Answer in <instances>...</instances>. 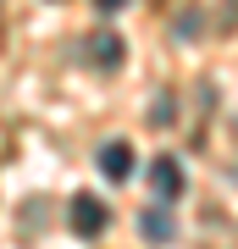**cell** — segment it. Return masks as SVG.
Listing matches in <instances>:
<instances>
[{"label":"cell","instance_id":"7a4b0ae2","mask_svg":"<svg viewBox=\"0 0 238 249\" xmlns=\"http://www.w3.org/2000/svg\"><path fill=\"white\" fill-rule=\"evenodd\" d=\"M150 183H155L161 199H177V194H183V166H177L172 155H155L150 160Z\"/></svg>","mask_w":238,"mask_h":249},{"label":"cell","instance_id":"6da1fadb","mask_svg":"<svg viewBox=\"0 0 238 249\" xmlns=\"http://www.w3.org/2000/svg\"><path fill=\"white\" fill-rule=\"evenodd\" d=\"M67 216H72V232H78V238H94V232H106V222H111L106 199H94V194H72Z\"/></svg>","mask_w":238,"mask_h":249},{"label":"cell","instance_id":"277c9868","mask_svg":"<svg viewBox=\"0 0 238 249\" xmlns=\"http://www.w3.org/2000/svg\"><path fill=\"white\" fill-rule=\"evenodd\" d=\"M89 61H94V67H122V39H116V34H94V39H89Z\"/></svg>","mask_w":238,"mask_h":249},{"label":"cell","instance_id":"5b68a950","mask_svg":"<svg viewBox=\"0 0 238 249\" xmlns=\"http://www.w3.org/2000/svg\"><path fill=\"white\" fill-rule=\"evenodd\" d=\"M139 232H144L150 244H166V238H172V216H166V211H144V216H139Z\"/></svg>","mask_w":238,"mask_h":249},{"label":"cell","instance_id":"3957f363","mask_svg":"<svg viewBox=\"0 0 238 249\" xmlns=\"http://www.w3.org/2000/svg\"><path fill=\"white\" fill-rule=\"evenodd\" d=\"M100 172H106V178H111V183H122V178H128V172H133V150H128V144H122V139H111V144H106V150H100Z\"/></svg>","mask_w":238,"mask_h":249},{"label":"cell","instance_id":"8992f818","mask_svg":"<svg viewBox=\"0 0 238 249\" xmlns=\"http://www.w3.org/2000/svg\"><path fill=\"white\" fill-rule=\"evenodd\" d=\"M94 6H100V11H116V6H122V0H94Z\"/></svg>","mask_w":238,"mask_h":249}]
</instances>
